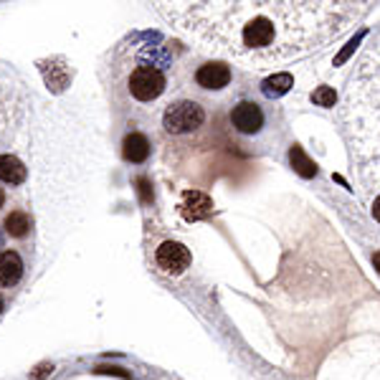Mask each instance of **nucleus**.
<instances>
[{
    "label": "nucleus",
    "mask_w": 380,
    "mask_h": 380,
    "mask_svg": "<svg viewBox=\"0 0 380 380\" xmlns=\"http://www.w3.org/2000/svg\"><path fill=\"white\" fill-rule=\"evenodd\" d=\"M370 3H155L160 16L216 56L264 69L325 48Z\"/></svg>",
    "instance_id": "f257e3e1"
},
{
    "label": "nucleus",
    "mask_w": 380,
    "mask_h": 380,
    "mask_svg": "<svg viewBox=\"0 0 380 380\" xmlns=\"http://www.w3.org/2000/svg\"><path fill=\"white\" fill-rule=\"evenodd\" d=\"M228 127L239 148H248V155L277 152L281 140V114L279 109L261 99L243 97L228 112Z\"/></svg>",
    "instance_id": "f03ea898"
},
{
    "label": "nucleus",
    "mask_w": 380,
    "mask_h": 380,
    "mask_svg": "<svg viewBox=\"0 0 380 380\" xmlns=\"http://www.w3.org/2000/svg\"><path fill=\"white\" fill-rule=\"evenodd\" d=\"M206 122H208V112H206V107H203L198 99H190V97L172 99L163 112L165 132L172 134V137H188V134H195Z\"/></svg>",
    "instance_id": "7ed1b4c3"
},
{
    "label": "nucleus",
    "mask_w": 380,
    "mask_h": 380,
    "mask_svg": "<svg viewBox=\"0 0 380 380\" xmlns=\"http://www.w3.org/2000/svg\"><path fill=\"white\" fill-rule=\"evenodd\" d=\"M168 89V77L155 63H137L127 77V94L137 104H152Z\"/></svg>",
    "instance_id": "20e7f679"
},
{
    "label": "nucleus",
    "mask_w": 380,
    "mask_h": 380,
    "mask_svg": "<svg viewBox=\"0 0 380 380\" xmlns=\"http://www.w3.org/2000/svg\"><path fill=\"white\" fill-rule=\"evenodd\" d=\"M190 248L186 243H180V241H163L160 246L155 248V264L157 269L168 277H180V274L190 269Z\"/></svg>",
    "instance_id": "39448f33"
},
{
    "label": "nucleus",
    "mask_w": 380,
    "mask_h": 380,
    "mask_svg": "<svg viewBox=\"0 0 380 380\" xmlns=\"http://www.w3.org/2000/svg\"><path fill=\"white\" fill-rule=\"evenodd\" d=\"M233 81V71L226 61H206L195 69V84L203 92H223Z\"/></svg>",
    "instance_id": "423d86ee"
},
{
    "label": "nucleus",
    "mask_w": 380,
    "mask_h": 380,
    "mask_svg": "<svg viewBox=\"0 0 380 380\" xmlns=\"http://www.w3.org/2000/svg\"><path fill=\"white\" fill-rule=\"evenodd\" d=\"M178 208L180 216L186 218L188 223H193V221H201V218L213 213V201L206 193H201V190H186L183 198H180Z\"/></svg>",
    "instance_id": "0eeeda50"
},
{
    "label": "nucleus",
    "mask_w": 380,
    "mask_h": 380,
    "mask_svg": "<svg viewBox=\"0 0 380 380\" xmlns=\"http://www.w3.org/2000/svg\"><path fill=\"white\" fill-rule=\"evenodd\" d=\"M23 269H26L23 259H21L18 251H10V248L0 251V287L3 289L16 287L18 281H21V277H23Z\"/></svg>",
    "instance_id": "6e6552de"
},
{
    "label": "nucleus",
    "mask_w": 380,
    "mask_h": 380,
    "mask_svg": "<svg viewBox=\"0 0 380 380\" xmlns=\"http://www.w3.org/2000/svg\"><path fill=\"white\" fill-rule=\"evenodd\" d=\"M26 178H28V168L21 157L10 155V152H3L0 155V183L6 186H23Z\"/></svg>",
    "instance_id": "1a4fd4ad"
},
{
    "label": "nucleus",
    "mask_w": 380,
    "mask_h": 380,
    "mask_svg": "<svg viewBox=\"0 0 380 380\" xmlns=\"http://www.w3.org/2000/svg\"><path fill=\"white\" fill-rule=\"evenodd\" d=\"M150 152H152V145H150V140L142 132H130L127 137H124L122 155L127 163H132V165L145 163V160L150 157Z\"/></svg>",
    "instance_id": "9d476101"
},
{
    "label": "nucleus",
    "mask_w": 380,
    "mask_h": 380,
    "mask_svg": "<svg viewBox=\"0 0 380 380\" xmlns=\"http://www.w3.org/2000/svg\"><path fill=\"white\" fill-rule=\"evenodd\" d=\"M292 86H294V77H292L289 71H279V74H274V77L261 81V94H264L266 99L274 101V99H279V97H284Z\"/></svg>",
    "instance_id": "9b49d317"
},
{
    "label": "nucleus",
    "mask_w": 380,
    "mask_h": 380,
    "mask_svg": "<svg viewBox=\"0 0 380 380\" xmlns=\"http://www.w3.org/2000/svg\"><path fill=\"white\" fill-rule=\"evenodd\" d=\"M3 228H6V233H8L10 239H26V236L31 233V228H33V221H31V216H28L26 210L16 208V210H10L8 216H6V221H3Z\"/></svg>",
    "instance_id": "f8f14e48"
},
{
    "label": "nucleus",
    "mask_w": 380,
    "mask_h": 380,
    "mask_svg": "<svg viewBox=\"0 0 380 380\" xmlns=\"http://www.w3.org/2000/svg\"><path fill=\"white\" fill-rule=\"evenodd\" d=\"M289 160H292V168H294L302 178H314V175H317V165L312 163L299 145H294V148L289 150Z\"/></svg>",
    "instance_id": "ddd939ff"
},
{
    "label": "nucleus",
    "mask_w": 380,
    "mask_h": 380,
    "mask_svg": "<svg viewBox=\"0 0 380 380\" xmlns=\"http://www.w3.org/2000/svg\"><path fill=\"white\" fill-rule=\"evenodd\" d=\"M312 101L317 104V107H325V109H332L334 101H337V94H334L332 86H319L312 92Z\"/></svg>",
    "instance_id": "4468645a"
},
{
    "label": "nucleus",
    "mask_w": 380,
    "mask_h": 380,
    "mask_svg": "<svg viewBox=\"0 0 380 380\" xmlns=\"http://www.w3.org/2000/svg\"><path fill=\"white\" fill-rule=\"evenodd\" d=\"M370 216L375 218V223L380 226V193L372 198V203H370Z\"/></svg>",
    "instance_id": "2eb2a0df"
},
{
    "label": "nucleus",
    "mask_w": 380,
    "mask_h": 380,
    "mask_svg": "<svg viewBox=\"0 0 380 380\" xmlns=\"http://www.w3.org/2000/svg\"><path fill=\"white\" fill-rule=\"evenodd\" d=\"M372 264H375V269H378V272H380V251H378V254H375V257H372Z\"/></svg>",
    "instance_id": "dca6fc26"
},
{
    "label": "nucleus",
    "mask_w": 380,
    "mask_h": 380,
    "mask_svg": "<svg viewBox=\"0 0 380 380\" xmlns=\"http://www.w3.org/2000/svg\"><path fill=\"white\" fill-rule=\"evenodd\" d=\"M3 206H6V190L0 188V208H3Z\"/></svg>",
    "instance_id": "f3484780"
},
{
    "label": "nucleus",
    "mask_w": 380,
    "mask_h": 380,
    "mask_svg": "<svg viewBox=\"0 0 380 380\" xmlns=\"http://www.w3.org/2000/svg\"><path fill=\"white\" fill-rule=\"evenodd\" d=\"M3 310H6V302H3V297H0V314H3Z\"/></svg>",
    "instance_id": "a211bd4d"
}]
</instances>
